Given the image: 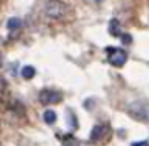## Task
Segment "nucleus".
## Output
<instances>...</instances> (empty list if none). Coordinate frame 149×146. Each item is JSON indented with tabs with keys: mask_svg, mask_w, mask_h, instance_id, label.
<instances>
[{
	"mask_svg": "<svg viewBox=\"0 0 149 146\" xmlns=\"http://www.w3.org/2000/svg\"><path fill=\"white\" fill-rule=\"evenodd\" d=\"M109 34L114 37H120L122 36V32H120V24L117 20H111L109 23Z\"/></svg>",
	"mask_w": 149,
	"mask_h": 146,
	"instance_id": "6",
	"label": "nucleus"
},
{
	"mask_svg": "<svg viewBox=\"0 0 149 146\" xmlns=\"http://www.w3.org/2000/svg\"><path fill=\"white\" fill-rule=\"evenodd\" d=\"M43 10H45V15L50 20H61L68 11V5L61 0H48Z\"/></svg>",
	"mask_w": 149,
	"mask_h": 146,
	"instance_id": "2",
	"label": "nucleus"
},
{
	"mask_svg": "<svg viewBox=\"0 0 149 146\" xmlns=\"http://www.w3.org/2000/svg\"><path fill=\"white\" fill-rule=\"evenodd\" d=\"M122 43H125V45H128V43H132V36L130 34H122Z\"/></svg>",
	"mask_w": 149,
	"mask_h": 146,
	"instance_id": "11",
	"label": "nucleus"
},
{
	"mask_svg": "<svg viewBox=\"0 0 149 146\" xmlns=\"http://www.w3.org/2000/svg\"><path fill=\"white\" fill-rule=\"evenodd\" d=\"M127 112L138 122H149V100H138L132 103L127 108Z\"/></svg>",
	"mask_w": 149,
	"mask_h": 146,
	"instance_id": "1",
	"label": "nucleus"
},
{
	"mask_svg": "<svg viewBox=\"0 0 149 146\" xmlns=\"http://www.w3.org/2000/svg\"><path fill=\"white\" fill-rule=\"evenodd\" d=\"M107 52V59H109V63L112 66H116V68H122L123 64H125L127 61V53L123 52V50L120 48H112V47H107L106 48Z\"/></svg>",
	"mask_w": 149,
	"mask_h": 146,
	"instance_id": "4",
	"label": "nucleus"
},
{
	"mask_svg": "<svg viewBox=\"0 0 149 146\" xmlns=\"http://www.w3.org/2000/svg\"><path fill=\"white\" fill-rule=\"evenodd\" d=\"M64 146H79V141L72 135H64Z\"/></svg>",
	"mask_w": 149,
	"mask_h": 146,
	"instance_id": "10",
	"label": "nucleus"
},
{
	"mask_svg": "<svg viewBox=\"0 0 149 146\" xmlns=\"http://www.w3.org/2000/svg\"><path fill=\"white\" fill-rule=\"evenodd\" d=\"M21 75H23V79H26V80H31V79L36 75V68H32V66H24V68L21 69Z\"/></svg>",
	"mask_w": 149,
	"mask_h": 146,
	"instance_id": "7",
	"label": "nucleus"
},
{
	"mask_svg": "<svg viewBox=\"0 0 149 146\" xmlns=\"http://www.w3.org/2000/svg\"><path fill=\"white\" fill-rule=\"evenodd\" d=\"M111 135H112V130L107 124H96V125L91 129L90 133V140L96 145H103V143L109 141Z\"/></svg>",
	"mask_w": 149,
	"mask_h": 146,
	"instance_id": "3",
	"label": "nucleus"
},
{
	"mask_svg": "<svg viewBox=\"0 0 149 146\" xmlns=\"http://www.w3.org/2000/svg\"><path fill=\"white\" fill-rule=\"evenodd\" d=\"M61 98H63V93L56 90H42L39 95V100L42 104H56L61 101Z\"/></svg>",
	"mask_w": 149,
	"mask_h": 146,
	"instance_id": "5",
	"label": "nucleus"
},
{
	"mask_svg": "<svg viewBox=\"0 0 149 146\" xmlns=\"http://www.w3.org/2000/svg\"><path fill=\"white\" fill-rule=\"evenodd\" d=\"M132 146H149L148 141H136V143H132Z\"/></svg>",
	"mask_w": 149,
	"mask_h": 146,
	"instance_id": "12",
	"label": "nucleus"
},
{
	"mask_svg": "<svg viewBox=\"0 0 149 146\" xmlns=\"http://www.w3.org/2000/svg\"><path fill=\"white\" fill-rule=\"evenodd\" d=\"M7 27H8L10 31H16V29H19V27H21V20H19V18H11V20H8Z\"/></svg>",
	"mask_w": 149,
	"mask_h": 146,
	"instance_id": "9",
	"label": "nucleus"
},
{
	"mask_svg": "<svg viewBox=\"0 0 149 146\" xmlns=\"http://www.w3.org/2000/svg\"><path fill=\"white\" fill-rule=\"evenodd\" d=\"M43 120H45L47 124H55L56 122V112L52 109H47L45 112H43Z\"/></svg>",
	"mask_w": 149,
	"mask_h": 146,
	"instance_id": "8",
	"label": "nucleus"
}]
</instances>
